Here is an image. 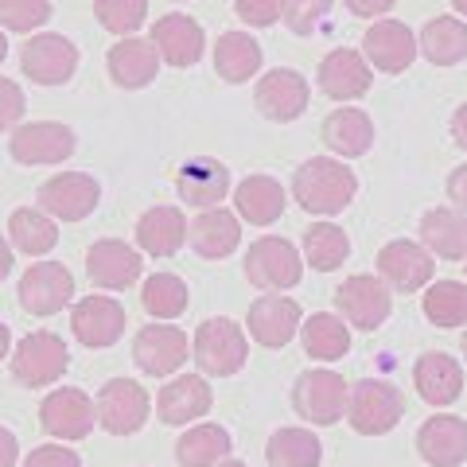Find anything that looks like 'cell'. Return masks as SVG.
I'll return each instance as SVG.
<instances>
[{"mask_svg":"<svg viewBox=\"0 0 467 467\" xmlns=\"http://www.w3.org/2000/svg\"><path fill=\"white\" fill-rule=\"evenodd\" d=\"M355 192H358L355 171L335 156L304 160V164L296 168V175H292V199H296L308 214H324V218L339 214V211L350 207Z\"/></svg>","mask_w":467,"mask_h":467,"instance_id":"6da1fadb","label":"cell"},{"mask_svg":"<svg viewBox=\"0 0 467 467\" xmlns=\"http://www.w3.org/2000/svg\"><path fill=\"white\" fill-rule=\"evenodd\" d=\"M192 350H195V367L207 378H230L250 358V339H245V331L234 324V319L214 316V319H202L199 324Z\"/></svg>","mask_w":467,"mask_h":467,"instance_id":"7a4b0ae2","label":"cell"},{"mask_svg":"<svg viewBox=\"0 0 467 467\" xmlns=\"http://www.w3.org/2000/svg\"><path fill=\"white\" fill-rule=\"evenodd\" d=\"M405 413V398L398 386L382 382V378H362L350 386V405L347 420L358 436H386L398 429V420Z\"/></svg>","mask_w":467,"mask_h":467,"instance_id":"3957f363","label":"cell"},{"mask_svg":"<svg viewBox=\"0 0 467 467\" xmlns=\"http://www.w3.org/2000/svg\"><path fill=\"white\" fill-rule=\"evenodd\" d=\"M70 367V350L55 331H32L24 335L12 350V378L27 389L55 386Z\"/></svg>","mask_w":467,"mask_h":467,"instance_id":"277c9868","label":"cell"},{"mask_svg":"<svg viewBox=\"0 0 467 467\" xmlns=\"http://www.w3.org/2000/svg\"><path fill=\"white\" fill-rule=\"evenodd\" d=\"M292 405L312 425H339L350 405V389L335 370H304L292 386Z\"/></svg>","mask_w":467,"mask_h":467,"instance_id":"5b68a950","label":"cell"},{"mask_svg":"<svg viewBox=\"0 0 467 467\" xmlns=\"http://www.w3.org/2000/svg\"><path fill=\"white\" fill-rule=\"evenodd\" d=\"M245 276L261 292H285L292 285H300L304 261L288 238H273L269 234V238H257L250 245V254H245Z\"/></svg>","mask_w":467,"mask_h":467,"instance_id":"8992f818","label":"cell"},{"mask_svg":"<svg viewBox=\"0 0 467 467\" xmlns=\"http://www.w3.org/2000/svg\"><path fill=\"white\" fill-rule=\"evenodd\" d=\"M335 308H339V316L350 327L378 331L393 312V296H389L386 281H378L370 273H358V276H347V281L335 288Z\"/></svg>","mask_w":467,"mask_h":467,"instance_id":"52a82bcc","label":"cell"},{"mask_svg":"<svg viewBox=\"0 0 467 467\" xmlns=\"http://www.w3.org/2000/svg\"><path fill=\"white\" fill-rule=\"evenodd\" d=\"M39 425L55 441H86L98 425V401L82 389H51L39 405Z\"/></svg>","mask_w":467,"mask_h":467,"instance_id":"ba28073f","label":"cell"},{"mask_svg":"<svg viewBox=\"0 0 467 467\" xmlns=\"http://www.w3.org/2000/svg\"><path fill=\"white\" fill-rule=\"evenodd\" d=\"M149 420V393L133 378H109L98 393V425L109 436H133Z\"/></svg>","mask_w":467,"mask_h":467,"instance_id":"9c48e42d","label":"cell"},{"mask_svg":"<svg viewBox=\"0 0 467 467\" xmlns=\"http://www.w3.org/2000/svg\"><path fill=\"white\" fill-rule=\"evenodd\" d=\"M101 187L90 171H58L39 187V207L63 218V223H82L98 211Z\"/></svg>","mask_w":467,"mask_h":467,"instance_id":"30bf717a","label":"cell"},{"mask_svg":"<svg viewBox=\"0 0 467 467\" xmlns=\"http://www.w3.org/2000/svg\"><path fill=\"white\" fill-rule=\"evenodd\" d=\"M20 67H24V75L39 86H63L67 78H75V70H78V47L67 36L43 32L20 47Z\"/></svg>","mask_w":467,"mask_h":467,"instance_id":"8fae6325","label":"cell"},{"mask_svg":"<svg viewBox=\"0 0 467 467\" xmlns=\"http://www.w3.org/2000/svg\"><path fill=\"white\" fill-rule=\"evenodd\" d=\"M78 140L70 133L67 125L58 121H32V125H20L16 133L8 140V152L16 164H32V168H43V164H63L67 156H75Z\"/></svg>","mask_w":467,"mask_h":467,"instance_id":"7c38bea8","label":"cell"},{"mask_svg":"<svg viewBox=\"0 0 467 467\" xmlns=\"http://www.w3.org/2000/svg\"><path fill=\"white\" fill-rule=\"evenodd\" d=\"M75 296V276L58 261H43L20 276V308L27 316H55Z\"/></svg>","mask_w":467,"mask_h":467,"instance_id":"4fadbf2b","label":"cell"},{"mask_svg":"<svg viewBox=\"0 0 467 467\" xmlns=\"http://www.w3.org/2000/svg\"><path fill=\"white\" fill-rule=\"evenodd\" d=\"M187 350H192V339L187 331L180 327H168V324H152V327H140L137 339H133V358L140 374L149 378H168L175 374L187 362Z\"/></svg>","mask_w":467,"mask_h":467,"instance_id":"5bb4252c","label":"cell"},{"mask_svg":"<svg viewBox=\"0 0 467 467\" xmlns=\"http://www.w3.org/2000/svg\"><path fill=\"white\" fill-rule=\"evenodd\" d=\"M417 51H420L417 36L409 32L401 20H374L367 27V36H362V55H367V63L374 70H382V75H401V70H409Z\"/></svg>","mask_w":467,"mask_h":467,"instance_id":"9a60e30c","label":"cell"},{"mask_svg":"<svg viewBox=\"0 0 467 467\" xmlns=\"http://www.w3.org/2000/svg\"><path fill=\"white\" fill-rule=\"evenodd\" d=\"M257 109L269 117V121H296V117L308 109V78L300 75V70H292V67H276L269 70L265 78H257Z\"/></svg>","mask_w":467,"mask_h":467,"instance_id":"2e32d148","label":"cell"},{"mask_svg":"<svg viewBox=\"0 0 467 467\" xmlns=\"http://www.w3.org/2000/svg\"><path fill=\"white\" fill-rule=\"evenodd\" d=\"M140 250H133L129 242H117V238H101L86 250V276L98 285V288H113L121 292L129 285L140 281Z\"/></svg>","mask_w":467,"mask_h":467,"instance_id":"e0dca14e","label":"cell"},{"mask_svg":"<svg viewBox=\"0 0 467 467\" xmlns=\"http://www.w3.org/2000/svg\"><path fill=\"white\" fill-rule=\"evenodd\" d=\"M378 276L389 285V288H398V292H417V288H425L432 281V254L425 250V245H417V242H409V238H398V242H389L378 250Z\"/></svg>","mask_w":467,"mask_h":467,"instance_id":"ac0fdd59","label":"cell"},{"mask_svg":"<svg viewBox=\"0 0 467 467\" xmlns=\"http://www.w3.org/2000/svg\"><path fill=\"white\" fill-rule=\"evenodd\" d=\"M374 86V70L367 63L362 51H350V47H335L324 55L319 63V90L335 101H355V98H367Z\"/></svg>","mask_w":467,"mask_h":467,"instance_id":"d6986e66","label":"cell"},{"mask_svg":"<svg viewBox=\"0 0 467 467\" xmlns=\"http://www.w3.org/2000/svg\"><path fill=\"white\" fill-rule=\"evenodd\" d=\"M175 192H180L187 207H199V211L223 207V199L230 192V168L214 156H195L175 175Z\"/></svg>","mask_w":467,"mask_h":467,"instance_id":"ffe728a7","label":"cell"},{"mask_svg":"<svg viewBox=\"0 0 467 467\" xmlns=\"http://www.w3.org/2000/svg\"><path fill=\"white\" fill-rule=\"evenodd\" d=\"M70 331L82 347H113L125 335V308L109 296H86L70 312Z\"/></svg>","mask_w":467,"mask_h":467,"instance_id":"44dd1931","label":"cell"},{"mask_svg":"<svg viewBox=\"0 0 467 467\" xmlns=\"http://www.w3.org/2000/svg\"><path fill=\"white\" fill-rule=\"evenodd\" d=\"M152 47L160 51L168 67H195L207 47V36H202V24L183 16V12H171V16H160L152 24Z\"/></svg>","mask_w":467,"mask_h":467,"instance_id":"7402d4cb","label":"cell"},{"mask_svg":"<svg viewBox=\"0 0 467 467\" xmlns=\"http://www.w3.org/2000/svg\"><path fill=\"white\" fill-rule=\"evenodd\" d=\"M417 451L432 467H460L467 460V420L451 413L429 417L417 432Z\"/></svg>","mask_w":467,"mask_h":467,"instance_id":"603a6c76","label":"cell"},{"mask_svg":"<svg viewBox=\"0 0 467 467\" xmlns=\"http://www.w3.org/2000/svg\"><path fill=\"white\" fill-rule=\"evenodd\" d=\"M245 327H250L257 347L276 350V347L292 343V335L300 331V304L288 296H261L250 304Z\"/></svg>","mask_w":467,"mask_h":467,"instance_id":"cb8c5ba5","label":"cell"},{"mask_svg":"<svg viewBox=\"0 0 467 467\" xmlns=\"http://www.w3.org/2000/svg\"><path fill=\"white\" fill-rule=\"evenodd\" d=\"M413 386L420 393V401H429L436 409H444L451 401H460L463 393V367L444 350H425L413 367Z\"/></svg>","mask_w":467,"mask_h":467,"instance_id":"d4e9b609","label":"cell"},{"mask_svg":"<svg viewBox=\"0 0 467 467\" xmlns=\"http://www.w3.org/2000/svg\"><path fill=\"white\" fill-rule=\"evenodd\" d=\"M106 67H109V78L121 86V90H144L160 70V51L152 47V39L125 36L109 47Z\"/></svg>","mask_w":467,"mask_h":467,"instance_id":"484cf974","label":"cell"},{"mask_svg":"<svg viewBox=\"0 0 467 467\" xmlns=\"http://www.w3.org/2000/svg\"><path fill=\"white\" fill-rule=\"evenodd\" d=\"M211 405H214V398H211L207 378L183 374V378H171V382L160 389L156 413H160L164 425H192V420L211 413Z\"/></svg>","mask_w":467,"mask_h":467,"instance_id":"4316f807","label":"cell"},{"mask_svg":"<svg viewBox=\"0 0 467 467\" xmlns=\"http://www.w3.org/2000/svg\"><path fill=\"white\" fill-rule=\"evenodd\" d=\"M420 245L432 254V257H444V261H463L467 257V214L456 207H432L420 218Z\"/></svg>","mask_w":467,"mask_h":467,"instance_id":"83f0119b","label":"cell"},{"mask_svg":"<svg viewBox=\"0 0 467 467\" xmlns=\"http://www.w3.org/2000/svg\"><path fill=\"white\" fill-rule=\"evenodd\" d=\"M187 234H192V226H187V218H183L180 207H152V211H144L137 218V245L144 254H152V257L180 254Z\"/></svg>","mask_w":467,"mask_h":467,"instance_id":"f1b7e54d","label":"cell"},{"mask_svg":"<svg viewBox=\"0 0 467 467\" xmlns=\"http://www.w3.org/2000/svg\"><path fill=\"white\" fill-rule=\"evenodd\" d=\"M192 250L199 257H207V261H223L230 257L234 250H238V242H242V218L238 214H230L223 207H211V211H202L195 223H192Z\"/></svg>","mask_w":467,"mask_h":467,"instance_id":"f546056e","label":"cell"},{"mask_svg":"<svg viewBox=\"0 0 467 467\" xmlns=\"http://www.w3.org/2000/svg\"><path fill=\"white\" fill-rule=\"evenodd\" d=\"M234 211L242 223L254 226H273L285 214V187L273 175H250L234 187Z\"/></svg>","mask_w":467,"mask_h":467,"instance_id":"4dcf8cb0","label":"cell"},{"mask_svg":"<svg viewBox=\"0 0 467 467\" xmlns=\"http://www.w3.org/2000/svg\"><path fill=\"white\" fill-rule=\"evenodd\" d=\"M324 144L343 160L367 156L374 144V121L362 109H335L324 121Z\"/></svg>","mask_w":467,"mask_h":467,"instance_id":"1f68e13d","label":"cell"},{"mask_svg":"<svg viewBox=\"0 0 467 467\" xmlns=\"http://www.w3.org/2000/svg\"><path fill=\"white\" fill-rule=\"evenodd\" d=\"M417 47L432 67H456L467 58V24L456 16H436L425 24Z\"/></svg>","mask_w":467,"mask_h":467,"instance_id":"d6a6232c","label":"cell"},{"mask_svg":"<svg viewBox=\"0 0 467 467\" xmlns=\"http://www.w3.org/2000/svg\"><path fill=\"white\" fill-rule=\"evenodd\" d=\"M214 70L226 82H250L261 70V43L245 32H223L214 43Z\"/></svg>","mask_w":467,"mask_h":467,"instance_id":"836d02e7","label":"cell"},{"mask_svg":"<svg viewBox=\"0 0 467 467\" xmlns=\"http://www.w3.org/2000/svg\"><path fill=\"white\" fill-rule=\"evenodd\" d=\"M300 339L308 358L316 362H335L350 350V327L343 316H331V312H316L308 324H300Z\"/></svg>","mask_w":467,"mask_h":467,"instance_id":"e575fe53","label":"cell"},{"mask_svg":"<svg viewBox=\"0 0 467 467\" xmlns=\"http://www.w3.org/2000/svg\"><path fill=\"white\" fill-rule=\"evenodd\" d=\"M319 460H324V444L308 429H276L265 444L269 467H319Z\"/></svg>","mask_w":467,"mask_h":467,"instance_id":"d590c367","label":"cell"},{"mask_svg":"<svg viewBox=\"0 0 467 467\" xmlns=\"http://www.w3.org/2000/svg\"><path fill=\"white\" fill-rule=\"evenodd\" d=\"M230 451V432L223 425H195L175 444V463L180 467H218Z\"/></svg>","mask_w":467,"mask_h":467,"instance_id":"8d00e7d4","label":"cell"},{"mask_svg":"<svg viewBox=\"0 0 467 467\" xmlns=\"http://www.w3.org/2000/svg\"><path fill=\"white\" fill-rule=\"evenodd\" d=\"M8 238L20 254L27 257H39V254H51L55 242H58V230H55V218L43 211V207H24L12 214L8 223Z\"/></svg>","mask_w":467,"mask_h":467,"instance_id":"74e56055","label":"cell"},{"mask_svg":"<svg viewBox=\"0 0 467 467\" xmlns=\"http://www.w3.org/2000/svg\"><path fill=\"white\" fill-rule=\"evenodd\" d=\"M347 254H350V238H347V230H339L335 223H316L304 234V257H308V265L319 273L339 269Z\"/></svg>","mask_w":467,"mask_h":467,"instance_id":"f35d334b","label":"cell"},{"mask_svg":"<svg viewBox=\"0 0 467 467\" xmlns=\"http://www.w3.org/2000/svg\"><path fill=\"white\" fill-rule=\"evenodd\" d=\"M420 308H425V319L432 327H463L467 324V285H460V281H436L425 292Z\"/></svg>","mask_w":467,"mask_h":467,"instance_id":"ab89813d","label":"cell"},{"mask_svg":"<svg viewBox=\"0 0 467 467\" xmlns=\"http://www.w3.org/2000/svg\"><path fill=\"white\" fill-rule=\"evenodd\" d=\"M140 304L152 319H175L187 312V285L175 273H156L140 288Z\"/></svg>","mask_w":467,"mask_h":467,"instance_id":"60d3db41","label":"cell"},{"mask_svg":"<svg viewBox=\"0 0 467 467\" xmlns=\"http://www.w3.org/2000/svg\"><path fill=\"white\" fill-rule=\"evenodd\" d=\"M98 24L113 36H137V27L149 16V0H94Z\"/></svg>","mask_w":467,"mask_h":467,"instance_id":"b9f144b4","label":"cell"},{"mask_svg":"<svg viewBox=\"0 0 467 467\" xmlns=\"http://www.w3.org/2000/svg\"><path fill=\"white\" fill-rule=\"evenodd\" d=\"M51 20V0H0V27L5 32H36Z\"/></svg>","mask_w":467,"mask_h":467,"instance_id":"7bdbcfd3","label":"cell"},{"mask_svg":"<svg viewBox=\"0 0 467 467\" xmlns=\"http://www.w3.org/2000/svg\"><path fill=\"white\" fill-rule=\"evenodd\" d=\"M331 12V0H285L281 16L296 36H312Z\"/></svg>","mask_w":467,"mask_h":467,"instance_id":"ee69618b","label":"cell"},{"mask_svg":"<svg viewBox=\"0 0 467 467\" xmlns=\"http://www.w3.org/2000/svg\"><path fill=\"white\" fill-rule=\"evenodd\" d=\"M281 8H285V0H234L238 20L250 27H273L281 20Z\"/></svg>","mask_w":467,"mask_h":467,"instance_id":"f6af8a7d","label":"cell"},{"mask_svg":"<svg viewBox=\"0 0 467 467\" xmlns=\"http://www.w3.org/2000/svg\"><path fill=\"white\" fill-rule=\"evenodd\" d=\"M27 109V101H24V90L12 78H0V133L12 125H20V117Z\"/></svg>","mask_w":467,"mask_h":467,"instance_id":"bcb514c9","label":"cell"},{"mask_svg":"<svg viewBox=\"0 0 467 467\" xmlns=\"http://www.w3.org/2000/svg\"><path fill=\"white\" fill-rule=\"evenodd\" d=\"M24 467H82V460L63 444H39L36 451H27Z\"/></svg>","mask_w":467,"mask_h":467,"instance_id":"7dc6e473","label":"cell"},{"mask_svg":"<svg viewBox=\"0 0 467 467\" xmlns=\"http://www.w3.org/2000/svg\"><path fill=\"white\" fill-rule=\"evenodd\" d=\"M448 199L456 202V211L467 214V164L451 168V175H448Z\"/></svg>","mask_w":467,"mask_h":467,"instance_id":"c3c4849f","label":"cell"},{"mask_svg":"<svg viewBox=\"0 0 467 467\" xmlns=\"http://www.w3.org/2000/svg\"><path fill=\"white\" fill-rule=\"evenodd\" d=\"M350 16H386L398 0H343Z\"/></svg>","mask_w":467,"mask_h":467,"instance_id":"681fc988","label":"cell"},{"mask_svg":"<svg viewBox=\"0 0 467 467\" xmlns=\"http://www.w3.org/2000/svg\"><path fill=\"white\" fill-rule=\"evenodd\" d=\"M16 460H20L16 436H12L8 429H0V467H16Z\"/></svg>","mask_w":467,"mask_h":467,"instance_id":"f907efd6","label":"cell"},{"mask_svg":"<svg viewBox=\"0 0 467 467\" xmlns=\"http://www.w3.org/2000/svg\"><path fill=\"white\" fill-rule=\"evenodd\" d=\"M451 140H456L460 149L467 152V101H463L456 113H451Z\"/></svg>","mask_w":467,"mask_h":467,"instance_id":"816d5d0a","label":"cell"},{"mask_svg":"<svg viewBox=\"0 0 467 467\" xmlns=\"http://www.w3.org/2000/svg\"><path fill=\"white\" fill-rule=\"evenodd\" d=\"M12 273V245L0 238V281H5V276Z\"/></svg>","mask_w":467,"mask_h":467,"instance_id":"f5cc1de1","label":"cell"},{"mask_svg":"<svg viewBox=\"0 0 467 467\" xmlns=\"http://www.w3.org/2000/svg\"><path fill=\"white\" fill-rule=\"evenodd\" d=\"M8 347H12V331H8L5 324H0V362L8 358Z\"/></svg>","mask_w":467,"mask_h":467,"instance_id":"db71d44e","label":"cell"},{"mask_svg":"<svg viewBox=\"0 0 467 467\" xmlns=\"http://www.w3.org/2000/svg\"><path fill=\"white\" fill-rule=\"evenodd\" d=\"M5 55H8V39H5V27H0V63H5Z\"/></svg>","mask_w":467,"mask_h":467,"instance_id":"11a10c76","label":"cell"},{"mask_svg":"<svg viewBox=\"0 0 467 467\" xmlns=\"http://www.w3.org/2000/svg\"><path fill=\"white\" fill-rule=\"evenodd\" d=\"M451 8H456L460 16H467V0H451Z\"/></svg>","mask_w":467,"mask_h":467,"instance_id":"9f6ffc18","label":"cell"},{"mask_svg":"<svg viewBox=\"0 0 467 467\" xmlns=\"http://www.w3.org/2000/svg\"><path fill=\"white\" fill-rule=\"evenodd\" d=\"M218 467H250V463H242V460H223Z\"/></svg>","mask_w":467,"mask_h":467,"instance_id":"6f0895ef","label":"cell"},{"mask_svg":"<svg viewBox=\"0 0 467 467\" xmlns=\"http://www.w3.org/2000/svg\"><path fill=\"white\" fill-rule=\"evenodd\" d=\"M460 347H463V355H467V331H463V339H460Z\"/></svg>","mask_w":467,"mask_h":467,"instance_id":"680465c9","label":"cell"},{"mask_svg":"<svg viewBox=\"0 0 467 467\" xmlns=\"http://www.w3.org/2000/svg\"><path fill=\"white\" fill-rule=\"evenodd\" d=\"M463 261H467V257H463ZM463 269H467V265H463Z\"/></svg>","mask_w":467,"mask_h":467,"instance_id":"91938a15","label":"cell"}]
</instances>
